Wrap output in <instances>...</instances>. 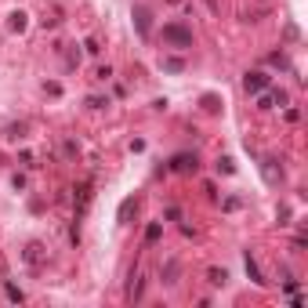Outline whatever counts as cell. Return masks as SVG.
<instances>
[{"mask_svg":"<svg viewBox=\"0 0 308 308\" xmlns=\"http://www.w3.org/2000/svg\"><path fill=\"white\" fill-rule=\"evenodd\" d=\"M163 43H170V48H192V29L182 26V22H167L163 26Z\"/></svg>","mask_w":308,"mask_h":308,"instance_id":"6da1fadb","label":"cell"},{"mask_svg":"<svg viewBox=\"0 0 308 308\" xmlns=\"http://www.w3.org/2000/svg\"><path fill=\"white\" fill-rule=\"evenodd\" d=\"M22 261H26L33 272H40L43 265H48V250H43V243H29L26 250H22Z\"/></svg>","mask_w":308,"mask_h":308,"instance_id":"7a4b0ae2","label":"cell"},{"mask_svg":"<svg viewBox=\"0 0 308 308\" xmlns=\"http://www.w3.org/2000/svg\"><path fill=\"white\" fill-rule=\"evenodd\" d=\"M73 207H76V225H80V217L87 214V207H91V182H83V185L76 189V200H73Z\"/></svg>","mask_w":308,"mask_h":308,"instance_id":"3957f363","label":"cell"},{"mask_svg":"<svg viewBox=\"0 0 308 308\" xmlns=\"http://www.w3.org/2000/svg\"><path fill=\"white\" fill-rule=\"evenodd\" d=\"M269 83H272V76H269V73H247V76H243V87H247L250 95H261Z\"/></svg>","mask_w":308,"mask_h":308,"instance_id":"277c9868","label":"cell"},{"mask_svg":"<svg viewBox=\"0 0 308 308\" xmlns=\"http://www.w3.org/2000/svg\"><path fill=\"white\" fill-rule=\"evenodd\" d=\"M276 105H287V91H261L257 95V109H276Z\"/></svg>","mask_w":308,"mask_h":308,"instance_id":"5b68a950","label":"cell"},{"mask_svg":"<svg viewBox=\"0 0 308 308\" xmlns=\"http://www.w3.org/2000/svg\"><path fill=\"white\" fill-rule=\"evenodd\" d=\"M261 170H265V182H269V185H279V182H283V167H276V160H265V163H261Z\"/></svg>","mask_w":308,"mask_h":308,"instance_id":"8992f818","label":"cell"},{"mask_svg":"<svg viewBox=\"0 0 308 308\" xmlns=\"http://www.w3.org/2000/svg\"><path fill=\"white\" fill-rule=\"evenodd\" d=\"M135 22H138V33L149 36V8L145 4H135Z\"/></svg>","mask_w":308,"mask_h":308,"instance_id":"52a82bcc","label":"cell"},{"mask_svg":"<svg viewBox=\"0 0 308 308\" xmlns=\"http://www.w3.org/2000/svg\"><path fill=\"white\" fill-rule=\"evenodd\" d=\"M247 276H250V279L257 283V287H265V276H261V269H257V261H254L250 254H247Z\"/></svg>","mask_w":308,"mask_h":308,"instance_id":"ba28073f","label":"cell"},{"mask_svg":"<svg viewBox=\"0 0 308 308\" xmlns=\"http://www.w3.org/2000/svg\"><path fill=\"white\" fill-rule=\"evenodd\" d=\"M200 105H203V113H217V109H222V98H217V95H203Z\"/></svg>","mask_w":308,"mask_h":308,"instance_id":"9c48e42d","label":"cell"},{"mask_svg":"<svg viewBox=\"0 0 308 308\" xmlns=\"http://www.w3.org/2000/svg\"><path fill=\"white\" fill-rule=\"evenodd\" d=\"M174 170H182V174L196 170V156H178V160H174Z\"/></svg>","mask_w":308,"mask_h":308,"instance_id":"30bf717a","label":"cell"},{"mask_svg":"<svg viewBox=\"0 0 308 308\" xmlns=\"http://www.w3.org/2000/svg\"><path fill=\"white\" fill-rule=\"evenodd\" d=\"M207 279L214 283V287H225V283H229V272H225V269H210V272H207Z\"/></svg>","mask_w":308,"mask_h":308,"instance_id":"8fae6325","label":"cell"},{"mask_svg":"<svg viewBox=\"0 0 308 308\" xmlns=\"http://www.w3.org/2000/svg\"><path fill=\"white\" fill-rule=\"evenodd\" d=\"M160 236H163V225H160V222H152V225L145 229V243H156Z\"/></svg>","mask_w":308,"mask_h":308,"instance_id":"7c38bea8","label":"cell"},{"mask_svg":"<svg viewBox=\"0 0 308 308\" xmlns=\"http://www.w3.org/2000/svg\"><path fill=\"white\" fill-rule=\"evenodd\" d=\"M135 210H138V200H123V203H120V222H127Z\"/></svg>","mask_w":308,"mask_h":308,"instance_id":"4fadbf2b","label":"cell"},{"mask_svg":"<svg viewBox=\"0 0 308 308\" xmlns=\"http://www.w3.org/2000/svg\"><path fill=\"white\" fill-rule=\"evenodd\" d=\"M8 29H18V33H22V29H26V15H22V11H15V15L8 18Z\"/></svg>","mask_w":308,"mask_h":308,"instance_id":"5bb4252c","label":"cell"},{"mask_svg":"<svg viewBox=\"0 0 308 308\" xmlns=\"http://www.w3.org/2000/svg\"><path fill=\"white\" fill-rule=\"evenodd\" d=\"M4 290H8V297H11V301H26V294H22L15 283H8V279H4Z\"/></svg>","mask_w":308,"mask_h":308,"instance_id":"9a60e30c","label":"cell"},{"mask_svg":"<svg viewBox=\"0 0 308 308\" xmlns=\"http://www.w3.org/2000/svg\"><path fill=\"white\" fill-rule=\"evenodd\" d=\"M163 69H170V73H182V69H185V62H182V58H163Z\"/></svg>","mask_w":308,"mask_h":308,"instance_id":"2e32d148","label":"cell"},{"mask_svg":"<svg viewBox=\"0 0 308 308\" xmlns=\"http://www.w3.org/2000/svg\"><path fill=\"white\" fill-rule=\"evenodd\" d=\"M127 297H130V301H138V297H142V279H138V276H135V283L127 287Z\"/></svg>","mask_w":308,"mask_h":308,"instance_id":"e0dca14e","label":"cell"},{"mask_svg":"<svg viewBox=\"0 0 308 308\" xmlns=\"http://www.w3.org/2000/svg\"><path fill=\"white\" fill-rule=\"evenodd\" d=\"M62 156H65V160H73V156H80V149H76L73 142H62Z\"/></svg>","mask_w":308,"mask_h":308,"instance_id":"ac0fdd59","label":"cell"},{"mask_svg":"<svg viewBox=\"0 0 308 308\" xmlns=\"http://www.w3.org/2000/svg\"><path fill=\"white\" fill-rule=\"evenodd\" d=\"M22 135H26V123H11L8 127V138H22Z\"/></svg>","mask_w":308,"mask_h":308,"instance_id":"d6986e66","label":"cell"},{"mask_svg":"<svg viewBox=\"0 0 308 308\" xmlns=\"http://www.w3.org/2000/svg\"><path fill=\"white\" fill-rule=\"evenodd\" d=\"M87 105H91V109H105L109 102H105V98H98V95H91V98H87Z\"/></svg>","mask_w":308,"mask_h":308,"instance_id":"ffe728a7","label":"cell"},{"mask_svg":"<svg viewBox=\"0 0 308 308\" xmlns=\"http://www.w3.org/2000/svg\"><path fill=\"white\" fill-rule=\"evenodd\" d=\"M217 170H225V174H232V170H236V167H232V160H229V156H225V160H217Z\"/></svg>","mask_w":308,"mask_h":308,"instance_id":"44dd1931","label":"cell"},{"mask_svg":"<svg viewBox=\"0 0 308 308\" xmlns=\"http://www.w3.org/2000/svg\"><path fill=\"white\" fill-rule=\"evenodd\" d=\"M109 76H113V69H109V65H102V69L95 73V80H109Z\"/></svg>","mask_w":308,"mask_h":308,"instance_id":"7402d4cb","label":"cell"}]
</instances>
